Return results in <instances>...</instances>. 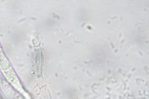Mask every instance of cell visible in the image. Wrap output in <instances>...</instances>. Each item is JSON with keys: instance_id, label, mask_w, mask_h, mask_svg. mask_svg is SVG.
Returning <instances> with one entry per match:
<instances>
[{"instance_id": "1", "label": "cell", "mask_w": 149, "mask_h": 99, "mask_svg": "<svg viewBox=\"0 0 149 99\" xmlns=\"http://www.w3.org/2000/svg\"><path fill=\"white\" fill-rule=\"evenodd\" d=\"M0 68L3 71L12 70L10 62L4 54L0 46Z\"/></svg>"}]
</instances>
